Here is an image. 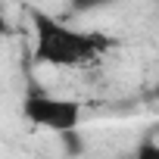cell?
Returning a JSON list of instances; mask_svg holds the SVG:
<instances>
[{
    "instance_id": "6da1fadb",
    "label": "cell",
    "mask_w": 159,
    "mask_h": 159,
    "mask_svg": "<svg viewBox=\"0 0 159 159\" xmlns=\"http://www.w3.org/2000/svg\"><path fill=\"white\" fill-rule=\"evenodd\" d=\"M34 22V59L44 66H59V69H78L97 62L112 41L100 31H81L72 28L41 10H28Z\"/></svg>"
},
{
    "instance_id": "7a4b0ae2",
    "label": "cell",
    "mask_w": 159,
    "mask_h": 159,
    "mask_svg": "<svg viewBox=\"0 0 159 159\" xmlns=\"http://www.w3.org/2000/svg\"><path fill=\"white\" fill-rule=\"evenodd\" d=\"M22 116L44 131L69 134V131H78V125H81V103L66 100V97H53L34 78H28L25 94H22Z\"/></svg>"
},
{
    "instance_id": "5b68a950",
    "label": "cell",
    "mask_w": 159,
    "mask_h": 159,
    "mask_svg": "<svg viewBox=\"0 0 159 159\" xmlns=\"http://www.w3.org/2000/svg\"><path fill=\"white\" fill-rule=\"evenodd\" d=\"M153 97H159V84H156V91H153Z\"/></svg>"
},
{
    "instance_id": "3957f363",
    "label": "cell",
    "mask_w": 159,
    "mask_h": 159,
    "mask_svg": "<svg viewBox=\"0 0 159 159\" xmlns=\"http://www.w3.org/2000/svg\"><path fill=\"white\" fill-rule=\"evenodd\" d=\"M134 159H159V143L153 137H143L134 150Z\"/></svg>"
},
{
    "instance_id": "8992f818",
    "label": "cell",
    "mask_w": 159,
    "mask_h": 159,
    "mask_svg": "<svg viewBox=\"0 0 159 159\" xmlns=\"http://www.w3.org/2000/svg\"><path fill=\"white\" fill-rule=\"evenodd\" d=\"M125 159H134V156H125Z\"/></svg>"
},
{
    "instance_id": "277c9868",
    "label": "cell",
    "mask_w": 159,
    "mask_h": 159,
    "mask_svg": "<svg viewBox=\"0 0 159 159\" xmlns=\"http://www.w3.org/2000/svg\"><path fill=\"white\" fill-rule=\"evenodd\" d=\"M3 34H10V22H7L3 10H0V38H3Z\"/></svg>"
}]
</instances>
